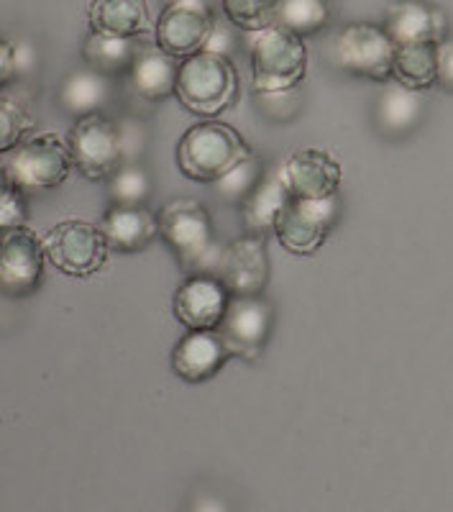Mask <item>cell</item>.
<instances>
[{
  "label": "cell",
  "instance_id": "1",
  "mask_svg": "<svg viewBox=\"0 0 453 512\" xmlns=\"http://www.w3.org/2000/svg\"><path fill=\"white\" fill-rule=\"evenodd\" d=\"M157 223L159 236L175 249L187 274H213L223 246L215 244L213 221L203 205L177 198L159 210Z\"/></svg>",
  "mask_w": 453,
  "mask_h": 512
},
{
  "label": "cell",
  "instance_id": "2",
  "mask_svg": "<svg viewBox=\"0 0 453 512\" xmlns=\"http://www.w3.org/2000/svg\"><path fill=\"white\" fill-rule=\"evenodd\" d=\"M249 157L251 149L239 131L218 121L187 128L177 144V164L195 182H218Z\"/></svg>",
  "mask_w": 453,
  "mask_h": 512
},
{
  "label": "cell",
  "instance_id": "3",
  "mask_svg": "<svg viewBox=\"0 0 453 512\" xmlns=\"http://www.w3.org/2000/svg\"><path fill=\"white\" fill-rule=\"evenodd\" d=\"M175 95L195 116H218L239 95V75L228 57L198 52L182 59Z\"/></svg>",
  "mask_w": 453,
  "mask_h": 512
},
{
  "label": "cell",
  "instance_id": "4",
  "mask_svg": "<svg viewBox=\"0 0 453 512\" xmlns=\"http://www.w3.org/2000/svg\"><path fill=\"white\" fill-rule=\"evenodd\" d=\"M251 67H254L256 93H279L292 90L305 80L308 72V49L302 36L269 26L249 34Z\"/></svg>",
  "mask_w": 453,
  "mask_h": 512
},
{
  "label": "cell",
  "instance_id": "5",
  "mask_svg": "<svg viewBox=\"0 0 453 512\" xmlns=\"http://www.w3.org/2000/svg\"><path fill=\"white\" fill-rule=\"evenodd\" d=\"M72 152V164L82 177L98 182L111 180L126 159V134L118 123L105 113H90L77 118L67 136Z\"/></svg>",
  "mask_w": 453,
  "mask_h": 512
},
{
  "label": "cell",
  "instance_id": "6",
  "mask_svg": "<svg viewBox=\"0 0 453 512\" xmlns=\"http://www.w3.org/2000/svg\"><path fill=\"white\" fill-rule=\"evenodd\" d=\"M18 190H52L70 177L72 152L67 139L59 134H36L24 139L6 159Z\"/></svg>",
  "mask_w": 453,
  "mask_h": 512
},
{
  "label": "cell",
  "instance_id": "7",
  "mask_svg": "<svg viewBox=\"0 0 453 512\" xmlns=\"http://www.w3.org/2000/svg\"><path fill=\"white\" fill-rule=\"evenodd\" d=\"M44 254L62 274L90 277L108 264L111 246L100 226L70 218L49 228L44 236Z\"/></svg>",
  "mask_w": 453,
  "mask_h": 512
},
{
  "label": "cell",
  "instance_id": "8",
  "mask_svg": "<svg viewBox=\"0 0 453 512\" xmlns=\"http://www.w3.org/2000/svg\"><path fill=\"white\" fill-rule=\"evenodd\" d=\"M395 49L387 31L379 26L351 24L333 36L328 57L346 75L382 82L392 77Z\"/></svg>",
  "mask_w": 453,
  "mask_h": 512
},
{
  "label": "cell",
  "instance_id": "9",
  "mask_svg": "<svg viewBox=\"0 0 453 512\" xmlns=\"http://www.w3.org/2000/svg\"><path fill=\"white\" fill-rule=\"evenodd\" d=\"M338 216L336 195L323 200H300L287 198L274 221V236L287 251L308 256L326 244L328 231L333 228Z\"/></svg>",
  "mask_w": 453,
  "mask_h": 512
},
{
  "label": "cell",
  "instance_id": "10",
  "mask_svg": "<svg viewBox=\"0 0 453 512\" xmlns=\"http://www.w3.org/2000/svg\"><path fill=\"white\" fill-rule=\"evenodd\" d=\"M215 18L208 0H169L157 21V47L172 59L203 52L213 34Z\"/></svg>",
  "mask_w": 453,
  "mask_h": 512
},
{
  "label": "cell",
  "instance_id": "11",
  "mask_svg": "<svg viewBox=\"0 0 453 512\" xmlns=\"http://www.w3.org/2000/svg\"><path fill=\"white\" fill-rule=\"evenodd\" d=\"M44 241L26 226L0 233V292L29 295L44 272Z\"/></svg>",
  "mask_w": 453,
  "mask_h": 512
},
{
  "label": "cell",
  "instance_id": "12",
  "mask_svg": "<svg viewBox=\"0 0 453 512\" xmlns=\"http://www.w3.org/2000/svg\"><path fill=\"white\" fill-rule=\"evenodd\" d=\"M215 331L223 338L228 354L254 361L272 331V305L259 295L231 297Z\"/></svg>",
  "mask_w": 453,
  "mask_h": 512
},
{
  "label": "cell",
  "instance_id": "13",
  "mask_svg": "<svg viewBox=\"0 0 453 512\" xmlns=\"http://www.w3.org/2000/svg\"><path fill=\"white\" fill-rule=\"evenodd\" d=\"M213 277L221 280L231 297L262 295L269 280V262L264 239L244 236L223 246L218 262L213 267Z\"/></svg>",
  "mask_w": 453,
  "mask_h": 512
},
{
  "label": "cell",
  "instance_id": "14",
  "mask_svg": "<svg viewBox=\"0 0 453 512\" xmlns=\"http://www.w3.org/2000/svg\"><path fill=\"white\" fill-rule=\"evenodd\" d=\"M277 172L290 198H333L341 187V164L323 149H305V152L292 154Z\"/></svg>",
  "mask_w": 453,
  "mask_h": 512
},
{
  "label": "cell",
  "instance_id": "15",
  "mask_svg": "<svg viewBox=\"0 0 453 512\" xmlns=\"http://www.w3.org/2000/svg\"><path fill=\"white\" fill-rule=\"evenodd\" d=\"M226 287L213 274H190V280L175 295V318L187 331H215L228 308Z\"/></svg>",
  "mask_w": 453,
  "mask_h": 512
},
{
  "label": "cell",
  "instance_id": "16",
  "mask_svg": "<svg viewBox=\"0 0 453 512\" xmlns=\"http://www.w3.org/2000/svg\"><path fill=\"white\" fill-rule=\"evenodd\" d=\"M384 31L395 47L438 44L446 34V16L420 0H397L384 13Z\"/></svg>",
  "mask_w": 453,
  "mask_h": 512
},
{
  "label": "cell",
  "instance_id": "17",
  "mask_svg": "<svg viewBox=\"0 0 453 512\" xmlns=\"http://www.w3.org/2000/svg\"><path fill=\"white\" fill-rule=\"evenodd\" d=\"M228 356L231 354L218 331H190L172 354V369L185 382L200 384L221 372Z\"/></svg>",
  "mask_w": 453,
  "mask_h": 512
},
{
  "label": "cell",
  "instance_id": "18",
  "mask_svg": "<svg viewBox=\"0 0 453 512\" xmlns=\"http://www.w3.org/2000/svg\"><path fill=\"white\" fill-rule=\"evenodd\" d=\"M100 231L105 233L108 246L123 254H139L149 249L151 241L159 236L157 216H151L149 210L141 205H113L105 213Z\"/></svg>",
  "mask_w": 453,
  "mask_h": 512
},
{
  "label": "cell",
  "instance_id": "19",
  "mask_svg": "<svg viewBox=\"0 0 453 512\" xmlns=\"http://www.w3.org/2000/svg\"><path fill=\"white\" fill-rule=\"evenodd\" d=\"M88 24L93 34L139 39L149 31L146 0H93L88 8Z\"/></svg>",
  "mask_w": 453,
  "mask_h": 512
},
{
  "label": "cell",
  "instance_id": "20",
  "mask_svg": "<svg viewBox=\"0 0 453 512\" xmlns=\"http://www.w3.org/2000/svg\"><path fill=\"white\" fill-rule=\"evenodd\" d=\"M180 64L159 47H139L131 67V82L136 93L146 100H164L175 95Z\"/></svg>",
  "mask_w": 453,
  "mask_h": 512
},
{
  "label": "cell",
  "instance_id": "21",
  "mask_svg": "<svg viewBox=\"0 0 453 512\" xmlns=\"http://www.w3.org/2000/svg\"><path fill=\"white\" fill-rule=\"evenodd\" d=\"M287 190L279 180V172L272 175H264L259 180V185L246 195V200L241 203V216H244L246 231L249 236L256 239H267V233L274 231V221H277L279 210L287 203Z\"/></svg>",
  "mask_w": 453,
  "mask_h": 512
},
{
  "label": "cell",
  "instance_id": "22",
  "mask_svg": "<svg viewBox=\"0 0 453 512\" xmlns=\"http://www.w3.org/2000/svg\"><path fill=\"white\" fill-rule=\"evenodd\" d=\"M392 77L397 85L410 90H425L438 80L436 44H405L395 49L392 59Z\"/></svg>",
  "mask_w": 453,
  "mask_h": 512
},
{
  "label": "cell",
  "instance_id": "23",
  "mask_svg": "<svg viewBox=\"0 0 453 512\" xmlns=\"http://www.w3.org/2000/svg\"><path fill=\"white\" fill-rule=\"evenodd\" d=\"M82 54H85V62H88L90 70L100 72L105 77H113L131 72L136 54H139V44H136V39L90 34L85 39Z\"/></svg>",
  "mask_w": 453,
  "mask_h": 512
},
{
  "label": "cell",
  "instance_id": "24",
  "mask_svg": "<svg viewBox=\"0 0 453 512\" xmlns=\"http://www.w3.org/2000/svg\"><path fill=\"white\" fill-rule=\"evenodd\" d=\"M108 80L100 72L90 70H77L72 72L62 85V105L64 111H70L72 116L82 118L90 116V113H100L105 103H108Z\"/></svg>",
  "mask_w": 453,
  "mask_h": 512
},
{
  "label": "cell",
  "instance_id": "25",
  "mask_svg": "<svg viewBox=\"0 0 453 512\" xmlns=\"http://www.w3.org/2000/svg\"><path fill=\"white\" fill-rule=\"evenodd\" d=\"M328 18L331 13H328L326 0H277L274 24L305 39L326 29Z\"/></svg>",
  "mask_w": 453,
  "mask_h": 512
},
{
  "label": "cell",
  "instance_id": "26",
  "mask_svg": "<svg viewBox=\"0 0 453 512\" xmlns=\"http://www.w3.org/2000/svg\"><path fill=\"white\" fill-rule=\"evenodd\" d=\"M420 116V100L418 93L410 88H390L379 100V123H382L390 134H402L413 126Z\"/></svg>",
  "mask_w": 453,
  "mask_h": 512
},
{
  "label": "cell",
  "instance_id": "27",
  "mask_svg": "<svg viewBox=\"0 0 453 512\" xmlns=\"http://www.w3.org/2000/svg\"><path fill=\"white\" fill-rule=\"evenodd\" d=\"M262 177H264L262 159L251 154L249 159H244L241 164H236V167H233L228 175H223L221 180L215 182V187H218V195H221L223 200H231V203H244L246 195H249V192L259 185V180H262Z\"/></svg>",
  "mask_w": 453,
  "mask_h": 512
},
{
  "label": "cell",
  "instance_id": "28",
  "mask_svg": "<svg viewBox=\"0 0 453 512\" xmlns=\"http://www.w3.org/2000/svg\"><path fill=\"white\" fill-rule=\"evenodd\" d=\"M223 11L239 29L251 34L274 26L277 0H223Z\"/></svg>",
  "mask_w": 453,
  "mask_h": 512
},
{
  "label": "cell",
  "instance_id": "29",
  "mask_svg": "<svg viewBox=\"0 0 453 512\" xmlns=\"http://www.w3.org/2000/svg\"><path fill=\"white\" fill-rule=\"evenodd\" d=\"M108 182H111V198L116 205H141L151 192L149 175L144 169L128 167V164H123Z\"/></svg>",
  "mask_w": 453,
  "mask_h": 512
},
{
  "label": "cell",
  "instance_id": "30",
  "mask_svg": "<svg viewBox=\"0 0 453 512\" xmlns=\"http://www.w3.org/2000/svg\"><path fill=\"white\" fill-rule=\"evenodd\" d=\"M31 128L29 113L11 98L0 95V154H11Z\"/></svg>",
  "mask_w": 453,
  "mask_h": 512
},
{
  "label": "cell",
  "instance_id": "31",
  "mask_svg": "<svg viewBox=\"0 0 453 512\" xmlns=\"http://www.w3.org/2000/svg\"><path fill=\"white\" fill-rule=\"evenodd\" d=\"M259 105L267 116L279 118V121H287L297 113L300 108V98H297V90H279V93H259Z\"/></svg>",
  "mask_w": 453,
  "mask_h": 512
},
{
  "label": "cell",
  "instance_id": "32",
  "mask_svg": "<svg viewBox=\"0 0 453 512\" xmlns=\"http://www.w3.org/2000/svg\"><path fill=\"white\" fill-rule=\"evenodd\" d=\"M26 213H29V208H26V192H18L16 198L8 200V203L0 208V233L24 226Z\"/></svg>",
  "mask_w": 453,
  "mask_h": 512
},
{
  "label": "cell",
  "instance_id": "33",
  "mask_svg": "<svg viewBox=\"0 0 453 512\" xmlns=\"http://www.w3.org/2000/svg\"><path fill=\"white\" fill-rule=\"evenodd\" d=\"M438 57V85L453 90V39H441L436 44Z\"/></svg>",
  "mask_w": 453,
  "mask_h": 512
},
{
  "label": "cell",
  "instance_id": "34",
  "mask_svg": "<svg viewBox=\"0 0 453 512\" xmlns=\"http://www.w3.org/2000/svg\"><path fill=\"white\" fill-rule=\"evenodd\" d=\"M21 70V64H18V49L8 41L0 39V90L11 85L13 77L18 75Z\"/></svg>",
  "mask_w": 453,
  "mask_h": 512
},
{
  "label": "cell",
  "instance_id": "35",
  "mask_svg": "<svg viewBox=\"0 0 453 512\" xmlns=\"http://www.w3.org/2000/svg\"><path fill=\"white\" fill-rule=\"evenodd\" d=\"M233 49V36L223 29L221 24L213 26V34H210L208 44H205L203 52H213V54H221V57H228Z\"/></svg>",
  "mask_w": 453,
  "mask_h": 512
},
{
  "label": "cell",
  "instance_id": "36",
  "mask_svg": "<svg viewBox=\"0 0 453 512\" xmlns=\"http://www.w3.org/2000/svg\"><path fill=\"white\" fill-rule=\"evenodd\" d=\"M18 185L16 180H13L11 169H8V164L0 159V208L8 203V200H13L18 195Z\"/></svg>",
  "mask_w": 453,
  "mask_h": 512
}]
</instances>
